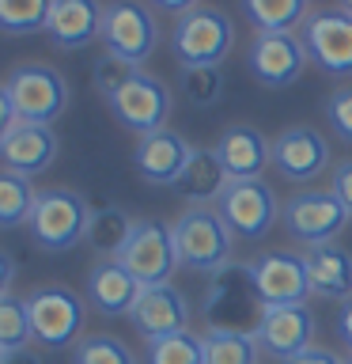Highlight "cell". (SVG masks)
<instances>
[{
  "mask_svg": "<svg viewBox=\"0 0 352 364\" xmlns=\"http://www.w3.org/2000/svg\"><path fill=\"white\" fill-rule=\"evenodd\" d=\"M337 334H341V341L352 349V296L345 304H341V315H337Z\"/></svg>",
  "mask_w": 352,
  "mask_h": 364,
  "instance_id": "cell-39",
  "label": "cell"
},
{
  "mask_svg": "<svg viewBox=\"0 0 352 364\" xmlns=\"http://www.w3.org/2000/svg\"><path fill=\"white\" fill-rule=\"evenodd\" d=\"M284 232L303 247H318V243H334L352 216L348 209L337 201L334 190H299L295 198L284 201Z\"/></svg>",
  "mask_w": 352,
  "mask_h": 364,
  "instance_id": "cell-8",
  "label": "cell"
},
{
  "mask_svg": "<svg viewBox=\"0 0 352 364\" xmlns=\"http://www.w3.org/2000/svg\"><path fill=\"white\" fill-rule=\"evenodd\" d=\"M4 91L11 99V110H16V122H38V125H53L68 110V99H72L65 73L53 65L11 68L4 80Z\"/></svg>",
  "mask_w": 352,
  "mask_h": 364,
  "instance_id": "cell-5",
  "label": "cell"
},
{
  "mask_svg": "<svg viewBox=\"0 0 352 364\" xmlns=\"http://www.w3.org/2000/svg\"><path fill=\"white\" fill-rule=\"evenodd\" d=\"M27 311H31V330L34 341L42 349H65L79 341L87 318V304L84 296L65 289V284H42L27 296Z\"/></svg>",
  "mask_w": 352,
  "mask_h": 364,
  "instance_id": "cell-6",
  "label": "cell"
},
{
  "mask_svg": "<svg viewBox=\"0 0 352 364\" xmlns=\"http://www.w3.org/2000/svg\"><path fill=\"white\" fill-rule=\"evenodd\" d=\"M258 346L273 353L277 360L288 364L292 357H299L303 349L314 346V315L307 304H284V307H265L261 323L254 330Z\"/></svg>",
  "mask_w": 352,
  "mask_h": 364,
  "instance_id": "cell-16",
  "label": "cell"
},
{
  "mask_svg": "<svg viewBox=\"0 0 352 364\" xmlns=\"http://www.w3.org/2000/svg\"><path fill=\"white\" fill-rule=\"evenodd\" d=\"M34 198H38V190L31 186L27 175L0 167V228L27 224L31 220V209H34Z\"/></svg>",
  "mask_w": 352,
  "mask_h": 364,
  "instance_id": "cell-28",
  "label": "cell"
},
{
  "mask_svg": "<svg viewBox=\"0 0 352 364\" xmlns=\"http://www.w3.org/2000/svg\"><path fill=\"white\" fill-rule=\"evenodd\" d=\"M329 190L337 193V201L345 205L348 216H352V159H345V164L334 167V182H329Z\"/></svg>",
  "mask_w": 352,
  "mask_h": 364,
  "instance_id": "cell-36",
  "label": "cell"
},
{
  "mask_svg": "<svg viewBox=\"0 0 352 364\" xmlns=\"http://www.w3.org/2000/svg\"><path fill=\"white\" fill-rule=\"evenodd\" d=\"M189 156H193V144L178 129H170V125H163L155 133H144L133 148V164L141 171V178L152 182V186H175L178 175L189 164Z\"/></svg>",
  "mask_w": 352,
  "mask_h": 364,
  "instance_id": "cell-17",
  "label": "cell"
},
{
  "mask_svg": "<svg viewBox=\"0 0 352 364\" xmlns=\"http://www.w3.org/2000/svg\"><path fill=\"white\" fill-rule=\"evenodd\" d=\"M235 50V23L224 8L197 4L182 11L170 31V53L178 65H224Z\"/></svg>",
  "mask_w": 352,
  "mask_h": 364,
  "instance_id": "cell-4",
  "label": "cell"
},
{
  "mask_svg": "<svg viewBox=\"0 0 352 364\" xmlns=\"http://www.w3.org/2000/svg\"><path fill=\"white\" fill-rule=\"evenodd\" d=\"M136 220L121 205H102V209H91V220H87V235L84 243L95 250V255L106 262V258H121L125 243H129Z\"/></svg>",
  "mask_w": 352,
  "mask_h": 364,
  "instance_id": "cell-25",
  "label": "cell"
},
{
  "mask_svg": "<svg viewBox=\"0 0 352 364\" xmlns=\"http://www.w3.org/2000/svg\"><path fill=\"white\" fill-rule=\"evenodd\" d=\"M227 186H231V175L224 171L216 148H197L193 144L189 164L178 175V182H175V193L182 201H189V205H220Z\"/></svg>",
  "mask_w": 352,
  "mask_h": 364,
  "instance_id": "cell-24",
  "label": "cell"
},
{
  "mask_svg": "<svg viewBox=\"0 0 352 364\" xmlns=\"http://www.w3.org/2000/svg\"><path fill=\"white\" fill-rule=\"evenodd\" d=\"M4 364H45V360H42L34 349H19V353H8Z\"/></svg>",
  "mask_w": 352,
  "mask_h": 364,
  "instance_id": "cell-42",
  "label": "cell"
},
{
  "mask_svg": "<svg viewBox=\"0 0 352 364\" xmlns=\"http://www.w3.org/2000/svg\"><path fill=\"white\" fill-rule=\"evenodd\" d=\"M72 364H136L133 349L114 334H87L72 346Z\"/></svg>",
  "mask_w": 352,
  "mask_h": 364,
  "instance_id": "cell-33",
  "label": "cell"
},
{
  "mask_svg": "<svg viewBox=\"0 0 352 364\" xmlns=\"http://www.w3.org/2000/svg\"><path fill=\"white\" fill-rule=\"evenodd\" d=\"M4 357H8V353H4V349H0V364H4Z\"/></svg>",
  "mask_w": 352,
  "mask_h": 364,
  "instance_id": "cell-44",
  "label": "cell"
},
{
  "mask_svg": "<svg viewBox=\"0 0 352 364\" xmlns=\"http://www.w3.org/2000/svg\"><path fill=\"white\" fill-rule=\"evenodd\" d=\"M204 364H258V338L238 330H204Z\"/></svg>",
  "mask_w": 352,
  "mask_h": 364,
  "instance_id": "cell-27",
  "label": "cell"
},
{
  "mask_svg": "<svg viewBox=\"0 0 352 364\" xmlns=\"http://www.w3.org/2000/svg\"><path fill=\"white\" fill-rule=\"evenodd\" d=\"M31 341H34V330H31L27 300L4 296V300H0V349L19 353V349H31Z\"/></svg>",
  "mask_w": 352,
  "mask_h": 364,
  "instance_id": "cell-32",
  "label": "cell"
},
{
  "mask_svg": "<svg viewBox=\"0 0 352 364\" xmlns=\"http://www.w3.org/2000/svg\"><path fill=\"white\" fill-rule=\"evenodd\" d=\"M16 125V110H11V99H8V91L4 84H0V141H4V133Z\"/></svg>",
  "mask_w": 352,
  "mask_h": 364,
  "instance_id": "cell-40",
  "label": "cell"
},
{
  "mask_svg": "<svg viewBox=\"0 0 352 364\" xmlns=\"http://www.w3.org/2000/svg\"><path fill=\"white\" fill-rule=\"evenodd\" d=\"M102 19H106L102 0H53L42 34L57 50H87L95 38H102Z\"/></svg>",
  "mask_w": 352,
  "mask_h": 364,
  "instance_id": "cell-19",
  "label": "cell"
},
{
  "mask_svg": "<svg viewBox=\"0 0 352 364\" xmlns=\"http://www.w3.org/2000/svg\"><path fill=\"white\" fill-rule=\"evenodd\" d=\"M212 148L231 178H261V171L273 164V141L254 125H231Z\"/></svg>",
  "mask_w": 352,
  "mask_h": 364,
  "instance_id": "cell-21",
  "label": "cell"
},
{
  "mask_svg": "<svg viewBox=\"0 0 352 364\" xmlns=\"http://www.w3.org/2000/svg\"><path fill=\"white\" fill-rule=\"evenodd\" d=\"M178 84H182V95H186L189 107L209 110V107L220 102L227 80H224L220 65H182L178 68Z\"/></svg>",
  "mask_w": 352,
  "mask_h": 364,
  "instance_id": "cell-29",
  "label": "cell"
},
{
  "mask_svg": "<svg viewBox=\"0 0 352 364\" xmlns=\"http://www.w3.org/2000/svg\"><path fill=\"white\" fill-rule=\"evenodd\" d=\"M348 364H352V357H348Z\"/></svg>",
  "mask_w": 352,
  "mask_h": 364,
  "instance_id": "cell-45",
  "label": "cell"
},
{
  "mask_svg": "<svg viewBox=\"0 0 352 364\" xmlns=\"http://www.w3.org/2000/svg\"><path fill=\"white\" fill-rule=\"evenodd\" d=\"M288 364H348V360H341L334 349H322V346H311V349H303L299 357H292Z\"/></svg>",
  "mask_w": 352,
  "mask_h": 364,
  "instance_id": "cell-37",
  "label": "cell"
},
{
  "mask_svg": "<svg viewBox=\"0 0 352 364\" xmlns=\"http://www.w3.org/2000/svg\"><path fill=\"white\" fill-rule=\"evenodd\" d=\"M341 8H345V11H348V16H352V0H341Z\"/></svg>",
  "mask_w": 352,
  "mask_h": 364,
  "instance_id": "cell-43",
  "label": "cell"
},
{
  "mask_svg": "<svg viewBox=\"0 0 352 364\" xmlns=\"http://www.w3.org/2000/svg\"><path fill=\"white\" fill-rule=\"evenodd\" d=\"M144 364H204L201 334H193V330H182V334L148 341Z\"/></svg>",
  "mask_w": 352,
  "mask_h": 364,
  "instance_id": "cell-31",
  "label": "cell"
},
{
  "mask_svg": "<svg viewBox=\"0 0 352 364\" xmlns=\"http://www.w3.org/2000/svg\"><path fill=\"white\" fill-rule=\"evenodd\" d=\"M118 262L141 284H167L178 269V250H175L170 228L163 220H136Z\"/></svg>",
  "mask_w": 352,
  "mask_h": 364,
  "instance_id": "cell-12",
  "label": "cell"
},
{
  "mask_svg": "<svg viewBox=\"0 0 352 364\" xmlns=\"http://www.w3.org/2000/svg\"><path fill=\"white\" fill-rule=\"evenodd\" d=\"M261 304L258 284L250 277V266H227L220 273L209 277V289H204L201 300V315L209 330H238V334H254L261 323Z\"/></svg>",
  "mask_w": 352,
  "mask_h": 364,
  "instance_id": "cell-2",
  "label": "cell"
},
{
  "mask_svg": "<svg viewBox=\"0 0 352 364\" xmlns=\"http://www.w3.org/2000/svg\"><path fill=\"white\" fill-rule=\"evenodd\" d=\"M178 250V266H186L193 273H220L231 258V228L220 216L216 205H189L186 213L170 224Z\"/></svg>",
  "mask_w": 352,
  "mask_h": 364,
  "instance_id": "cell-1",
  "label": "cell"
},
{
  "mask_svg": "<svg viewBox=\"0 0 352 364\" xmlns=\"http://www.w3.org/2000/svg\"><path fill=\"white\" fill-rule=\"evenodd\" d=\"M273 167L288 182H311L329 167V141L314 125H292L273 141Z\"/></svg>",
  "mask_w": 352,
  "mask_h": 364,
  "instance_id": "cell-18",
  "label": "cell"
},
{
  "mask_svg": "<svg viewBox=\"0 0 352 364\" xmlns=\"http://www.w3.org/2000/svg\"><path fill=\"white\" fill-rule=\"evenodd\" d=\"M243 11L258 34H277L303 27V19L311 16V0H243Z\"/></svg>",
  "mask_w": 352,
  "mask_h": 364,
  "instance_id": "cell-26",
  "label": "cell"
},
{
  "mask_svg": "<svg viewBox=\"0 0 352 364\" xmlns=\"http://www.w3.org/2000/svg\"><path fill=\"white\" fill-rule=\"evenodd\" d=\"M189 300L178 284H144L141 296H136L133 311H129V323L136 326V334L155 341V338H170V334H182L189 330Z\"/></svg>",
  "mask_w": 352,
  "mask_h": 364,
  "instance_id": "cell-15",
  "label": "cell"
},
{
  "mask_svg": "<svg viewBox=\"0 0 352 364\" xmlns=\"http://www.w3.org/2000/svg\"><path fill=\"white\" fill-rule=\"evenodd\" d=\"M141 289H144V284L136 281L118 258L95 262L91 273H87V304L95 307L99 315H106V318L129 315L133 304H136V296H141Z\"/></svg>",
  "mask_w": 352,
  "mask_h": 364,
  "instance_id": "cell-22",
  "label": "cell"
},
{
  "mask_svg": "<svg viewBox=\"0 0 352 364\" xmlns=\"http://www.w3.org/2000/svg\"><path fill=\"white\" fill-rule=\"evenodd\" d=\"M53 0H0V34L23 38V34H38L50 23Z\"/></svg>",
  "mask_w": 352,
  "mask_h": 364,
  "instance_id": "cell-30",
  "label": "cell"
},
{
  "mask_svg": "<svg viewBox=\"0 0 352 364\" xmlns=\"http://www.w3.org/2000/svg\"><path fill=\"white\" fill-rule=\"evenodd\" d=\"M326 122L345 144H352V87H341L326 99Z\"/></svg>",
  "mask_w": 352,
  "mask_h": 364,
  "instance_id": "cell-35",
  "label": "cell"
},
{
  "mask_svg": "<svg viewBox=\"0 0 352 364\" xmlns=\"http://www.w3.org/2000/svg\"><path fill=\"white\" fill-rule=\"evenodd\" d=\"M87 220H91V205L79 190L72 186H45L34 198L31 209V239L50 255L72 250L76 243H84L87 235Z\"/></svg>",
  "mask_w": 352,
  "mask_h": 364,
  "instance_id": "cell-3",
  "label": "cell"
},
{
  "mask_svg": "<svg viewBox=\"0 0 352 364\" xmlns=\"http://www.w3.org/2000/svg\"><path fill=\"white\" fill-rule=\"evenodd\" d=\"M106 107H110L114 122H118L121 129L144 136V133H155V129L167 125L170 110H175V99H170V87L159 76L136 73L129 84L106 102Z\"/></svg>",
  "mask_w": 352,
  "mask_h": 364,
  "instance_id": "cell-11",
  "label": "cell"
},
{
  "mask_svg": "<svg viewBox=\"0 0 352 364\" xmlns=\"http://www.w3.org/2000/svg\"><path fill=\"white\" fill-rule=\"evenodd\" d=\"M311 65L307 46L295 31H277V34H254L246 53V68L258 84L265 87H292Z\"/></svg>",
  "mask_w": 352,
  "mask_h": 364,
  "instance_id": "cell-13",
  "label": "cell"
},
{
  "mask_svg": "<svg viewBox=\"0 0 352 364\" xmlns=\"http://www.w3.org/2000/svg\"><path fill=\"white\" fill-rule=\"evenodd\" d=\"M11 281H16V262H11V255L0 250V300L11 296Z\"/></svg>",
  "mask_w": 352,
  "mask_h": 364,
  "instance_id": "cell-38",
  "label": "cell"
},
{
  "mask_svg": "<svg viewBox=\"0 0 352 364\" xmlns=\"http://www.w3.org/2000/svg\"><path fill=\"white\" fill-rule=\"evenodd\" d=\"M57 133L50 125H38V122H16L11 129L4 133V141H0V159H4L8 171H19V175H42L45 167H53L57 159Z\"/></svg>",
  "mask_w": 352,
  "mask_h": 364,
  "instance_id": "cell-20",
  "label": "cell"
},
{
  "mask_svg": "<svg viewBox=\"0 0 352 364\" xmlns=\"http://www.w3.org/2000/svg\"><path fill=\"white\" fill-rule=\"evenodd\" d=\"M152 4L163 8V11H175V16H182V11L197 8V0H152Z\"/></svg>",
  "mask_w": 352,
  "mask_h": 364,
  "instance_id": "cell-41",
  "label": "cell"
},
{
  "mask_svg": "<svg viewBox=\"0 0 352 364\" xmlns=\"http://www.w3.org/2000/svg\"><path fill=\"white\" fill-rule=\"evenodd\" d=\"M303 266L311 281V296L322 300H348L352 296V250L337 243L303 247Z\"/></svg>",
  "mask_w": 352,
  "mask_h": 364,
  "instance_id": "cell-23",
  "label": "cell"
},
{
  "mask_svg": "<svg viewBox=\"0 0 352 364\" xmlns=\"http://www.w3.org/2000/svg\"><path fill=\"white\" fill-rule=\"evenodd\" d=\"M216 209L227 220V228L243 239H265L284 213L277 201V190L261 178H231V186L224 190Z\"/></svg>",
  "mask_w": 352,
  "mask_h": 364,
  "instance_id": "cell-9",
  "label": "cell"
},
{
  "mask_svg": "<svg viewBox=\"0 0 352 364\" xmlns=\"http://www.w3.org/2000/svg\"><path fill=\"white\" fill-rule=\"evenodd\" d=\"M250 277H254L265 307L307 304V296H311L303 255H295V250H265V255H258L250 262Z\"/></svg>",
  "mask_w": 352,
  "mask_h": 364,
  "instance_id": "cell-14",
  "label": "cell"
},
{
  "mask_svg": "<svg viewBox=\"0 0 352 364\" xmlns=\"http://www.w3.org/2000/svg\"><path fill=\"white\" fill-rule=\"evenodd\" d=\"M299 38L307 57L326 76H352V16L345 8H318L303 19Z\"/></svg>",
  "mask_w": 352,
  "mask_h": 364,
  "instance_id": "cell-10",
  "label": "cell"
},
{
  "mask_svg": "<svg viewBox=\"0 0 352 364\" xmlns=\"http://www.w3.org/2000/svg\"><path fill=\"white\" fill-rule=\"evenodd\" d=\"M136 73H141V68H136V65H129V61H125V57L102 53L99 61L91 65V87H95L99 95L110 102V99L118 95V91H121L125 84H129V80H133Z\"/></svg>",
  "mask_w": 352,
  "mask_h": 364,
  "instance_id": "cell-34",
  "label": "cell"
},
{
  "mask_svg": "<svg viewBox=\"0 0 352 364\" xmlns=\"http://www.w3.org/2000/svg\"><path fill=\"white\" fill-rule=\"evenodd\" d=\"M102 46L114 57H125L141 68L159 50V19L152 4L141 0H110L106 19H102Z\"/></svg>",
  "mask_w": 352,
  "mask_h": 364,
  "instance_id": "cell-7",
  "label": "cell"
}]
</instances>
